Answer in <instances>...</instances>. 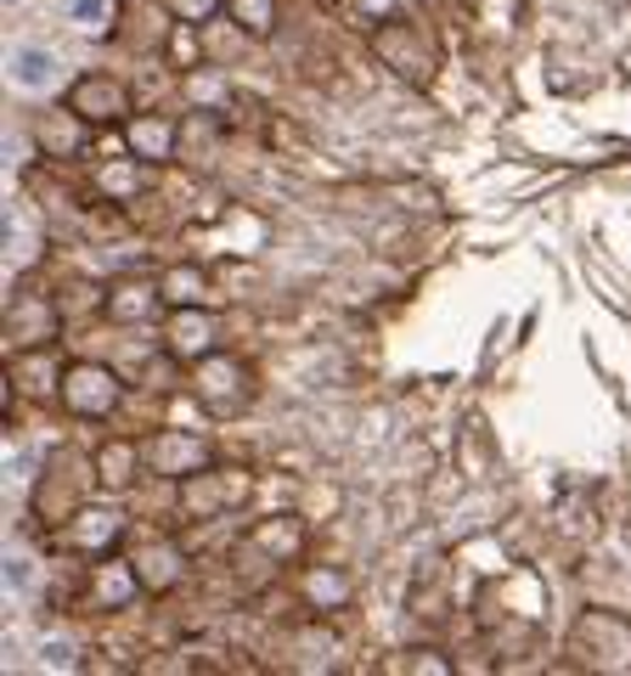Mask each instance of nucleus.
I'll return each mask as SVG.
<instances>
[{"label": "nucleus", "instance_id": "423d86ee", "mask_svg": "<svg viewBox=\"0 0 631 676\" xmlns=\"http://www.w3.org/2000/svg\"><path fill=\"white\" fill-rule=\"evenodd\" d=\"M141 457H147V468L164 474V479H187V474H198V468L215 463L209 440H198V435H187V429H158L152 440H141Z\"/></svg>", "mask_w": 631, "mask_h": 676}, {"label": "nucleus", "instance_id": "f03ea898", "mask_svg": "<svg viewBox=\"0 0 631 676\" xmlns=\"http://www.w3.org/2000/svg\"><path fill=\"white\" fill-rule=\"evenodd\" d=\"M62 108H68L79 125H97V130H108V125H130V113H136L130 84L114 79V73H85V79H73V84H68V97H62Z\"/></svg>", "mask_w": 631, "mask_h": 676}, {"label": "nucleus", "instance_id": "b1692460", "mask_svg": "<svg viewBox=\"0 0 631 676\" xmlns=\"http://www.w3.org/2000/svg\"><path fill=\"white\" fill-rule=\"evenodd\" d=\"M7 248H12V271H29V266L40 260V237H34L18 215L7 220Z\"/></svg>", "mask_w": 631, "mask_h": 676}, {"label": "nucleus", "instance_id": "f257e3e1", "mask_svg": "<svg viewBox=\"0 0 631 676\" xmlns=\"http://www.w3.org/2000/svg\"><path fill=\"white\" fill-rule=\"evenodd\" d=\"M248 490H254V479L243 474V468H220V463H209V468H198V474H187L180 479V519H226L237 501H248Z\"/></svg>", "mask_w": 631, "mask_h": 676}, {"label": "nucleus", "instance_id": "ddd939ff", "mask_svg": "<svg viewBox=\"0 0 631 676\" xmlns=\"http://www.w3.org/2000/svg\"><path fill=\"white\" fill-rule=\"evenodd\" d=\"M141 592L147 586H141V575H136L130 558H102L97 575H90V598H97V609H130Z\"/></svg>", "mask_w": 631, "mask_h": 676}, {"label": "nucleus", "instance_id": "f8f14e48", "mask_svg": "<svg viewBox=\"0 0 631 676\" xmlns=\"http://www.w3.org/2000/svg\"><path fill=\"white\" fill-rule=\"evenodd\" d=\"M130 564H136L147 592H169L180 575H187V553H180V541H169V536H147Z\"/></svg>", "mask_w": 631, "mask_h": 676}, {"label": "nucleus", "instance_id": "aec40b11", "mask_svg": "<svg viewBox=\"0 0 631 676\" xmlns=\"http://www.w3.org/2000/svg\"><path fill=\"white\" fill-rule=\"evenodd\" d=\"M349 575H338V569H310L305 575V598L316 604V609H344L349 604Z\"/></svg>", "mask_w": 631, "mask_h": 676}, {"label": "nucleus", "instance_id": "393cba45", "mask_svg": "<svg viewBox=\"0 0 631 676\" xmlns=\"http://www.w3.org/2000/svg\"><path fill=\"white\" fill-rule=\"evenodd\" d=\"M220 7H226V0H169V12H175L180 23H209Z\"/></svg>", "mask_w": 631, "mask_h": 676}, {"label": "nucleus", "instance_id": "bb28decb", "mask_svg": "<svg viewBox=\"0 0 631 676\" xmlns=\"http://www.w3.org/2000/svg\"><path fill=\"white\" fill-rule=\"evenodd\" d=\"M361 18H367V29H378L384 18H401V0H355Z\"/></svg>", "mask_w": 631, "mask_h": 676}, {"label": "nucleus", "instance_id": "6e6552de", "mask_svg": "<svg viewBox=\"0 0 631 676\" xmlns=\"http://www.w3.org/2000/svg\"><path fill=\"white\" fill-rule=\"evenodd\" d=\"M7 338H12V350H51L57 345V305L40 294H18L7 305Z\"/></svg>", "mask_w": 631, "mask_h": 676}, {"label": "nucleus", "instance_id": "dca6fc26", "mask_svg": "<svg viewBox=\"0 0 631 676\" xmlns=\"http://www.w3.org/2000/svg\"><path fill=\"white\" fill-rule=\"evenodd\" d=\"M248 541L265 553V558H277V564H294L305 553V525L299 519H259L248 530Z\"/></svg>", "mask_w": 631, "mask_h": 676}, {"label": "nucleus", "instance_id": "cd10ccee", "mask_svg": "<svg viewBox=\"0 0 631 676\" xmlns=\"http://www.w3.org/2000/svg\"><path fill=\"white\" fill-rule=\"evenodd\" d=\"M40 665L73 670V665H79V659H73V643H62V637H57V643H40Z\"/></svg>", "mask_w": 631, "mask_h": 676}, {"label": "nucleus", "instance_id": "f3484780", "mask_svg": "<svg viewBox=\"0 0 631 676\" xmlns=\"http://www.w3.org/2000/svg\"><path fill=\"white\" fill-rule=\"evenodd\" d=\"M57 51H46V46H18L12 51V84L18 91H51L57 84Z\"/></svg>", "mask_w": 631, "mask_h": 676}, {"label": "nucleus", "instance_id": "2eb2a0df", "mask_svg": "<svg viewBox=\"0 0 631 676\" xmlns=\"http://www.w3.org/2000/svg\"><path fill=\"white\" fill-rule=\"evenodd\" d=\"M125 130H130V152L147 158V163H169V158L180 152V125L164 119V113H141V119H130Z\"/></svg>", "mask_w": 631, "mask_h": 676}, {"label": "nucleus", "instance_id": "5701e85b", "mask_svg": "<svg viewBox=\"0 0 631 676\" xmlns=\"http://www.w3.org/2000/svg\"><path fill=\"white\" fill-rule=\"evenodd\" d=\"M97 187H102L108 198L125 203V198H136L147 181H141V169H130V163H108V169H97Z\"/></svg>", "mask_w": 631, "mask_h": 676}, {"label": "nucleus", "instance_id": "6ab92c4d", "mask_svg": "<svg viewBox=\"0 0 631 676\" xmlns=\"http://www.w3.org/2000/svg\"><path fill=\"white\" fill-rule=\"evenodd\" d=\"M231 23L248 34V40H270L277 34V0H226Z\"/></svg>", "mask_w": 631, "mask_h": 676}, {"label": "nucleus", "instance_id": "9b49d317", "mask_svg": "<svg viewBox=\"0 0 631 676\" xmlns=\"http://www.w3.org/2000/svg\"><path fill=\"white\" fill-rule=\"evenodd\" d=\"M7 384L29 400H51V395H62V367L51 361V350H12Z\"/></svg>", "mask_w": 631, "mask_h": 676}, {"label": "nucleus", "instance_id": "20e7f679", "mask_svg": "<svg viewBox=\"0 0 631 676\" xmlns=\"http://www.w3.org/2000/svg\"><path fill=\"white\" fill-rule=\"evenodd\" d=\"M73 417H114L119 400H125V384L114 367H97V361H68L62 367V395H57Z\"/></svg>", "mask_w": 631, "mask_h": 676}, {"label": "nucleus", "instance_id": "0eeeda50", "mask_svg": "<svg viewBox=\"0 0 631 676\" xmlns=\"http://www.w3.org/2000/svg\"><path fill=\"white\" fill-rule=\"evenodd\" d=\"M119 536H125V514H114V507H79L73 519L57 525V541L85 553V558H97V553L108 558L119 547Z\"/></svg>", "mask_w": 631, "mask_h": 676}, {"label": "nucleus", "instance_id": "a211bd4d", "mask_svg": "<svg viewBox=\"0 0 631 676\" xmlns=\"http://www.w3.org/2000/svg\"><path fill=\"white\" fill-rule=\"evenodd\" d=\"M158 282H164L169 310H180V305H209V271H204V266H175V271H164Z\"/></svg>", "mask_w": 631, "mask_h": 676}, {"label": "nucleus", "instance_id": "9d476101", "mask_svg": "<svg viewBox=\"0 0 631 676\" xmlns=\"http://www.w3.org/2000/svg\"><path fill=\"white\" fill-rule=\"evenodd\" d=\"M164 305H169V299H164V282L125 277V282H114V288H108L102 316H108V321H119V327H136V321H152Z\"/></svg>", "mask_w": 631, "mask_h": 676}, {"label": "nucleus", "instance_id": "a878e982", "mask_svg": "<svg viewBox=\"0 0 631 676\" xmlns=\"http://www.w3.org/2000/svg\"><path fill=\"white\" fill-rule=\"evenodd\" d=\"M29 580H34V558H29V553H12V558H7V586H12V592H29Z\"/></svg>", "mask_w": 631, "mask_h": 676}, {"label": "nucleus", "instance_id": "1a4fd4ad", "mask_svg": "<svg viewBox=\"0 0 631 676\" xmlns=\"http://www.w3.org/2000/svg\"><path fill=\"white\" fill-rule=\"evenodd\" d=\"M164 350L175 356V361H204V356H215V316L204 310V305H180L169 321H164Z\"/></svg>", "mask_w": 631, "mask_h": 676}, {"label": "nucleus", "instance_id": "4be33fe9", "mask_svg": "<svg viewBox=\"0 0 631 676\" xmlns=\"http://www.w3.org/2000/svg\"><path fill=\"white\" fill-rule=\"evenodd\" d=\"M187 97L204 102V113H215L220 102H231V84L220 73H209V68H187Z\"/></svg>", "mask_w": 631, "mask_h": 676}, {"label": "nucleus", "instance_id": "39448f33", "mask_svg": "<svg viewBox=\"0 0 631 676\" xmlns=\"http://www.w3.org/2000/svg\"><path fill=\"white\" fill-rule=\"evenodd\" d=\"M373 51H378L384 68H395V73L412 79V84H428V79H434V46L412 29V18H384V23L373 29Z\"/></svg>", "mask_w": 631, "mask_h": 676}, {"label": "nucleus", "instance_id": "4468645a", "mask_svg": "<svg viewBox=\"0 0 631 676\" xmlns=\"http://www.w3.org/2000/svg\"><path fill=\"white\" fill-rule=\"evenodd\" d=\"M141 440H102L90 451V474H97L102 490H130V479L141 474Z\"/></svg>", "mask_w": 631, "mask_h": 676}, {"label": "nucleus", "instance_id": "412c9836", "mask_svg": "<svg viewBox=\"0 0 631 676\" xmlns=\"http://www.w3.org/2000/svg\"><path fill=\"white\" fill-rule=\"evenodd\" d=\"M68 18L79 34H114V0H68Z\"/></svg>", "mask_w": 631, "mask_h": 676}, {"label": "nucleus", "instance_id": "7ed1b4c3", "mask_svg": "<svg viewBox=\"0 0 631 676\" xmlns=\"http://www.w3.org/2000/svg\"><path fill=\"white\" fill-rule=\"evenodd\" d=\"M193 395H198V406L204 411H215V417H237L248 400H254V372L237 361V356H204L198 361V372H193Z\"/></svg>", "mask_w": 631, "mask_h": 676}, {"label": "nucleus", "instance_id": "c85d7f7f", "mask_svg": "<svg viewBox=\"0 0 631 676\" xmlns=\"http://www.w3.org/2000/svg\"><path fill=\"white\" fill-rule=\"evenodd\" d=\"M7 7H18V0H7Z\"/></svg>", "mask_w": 631, "mask_h": 676}]
</instances>
